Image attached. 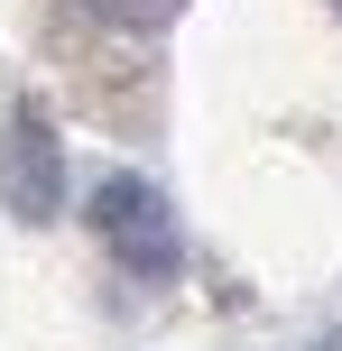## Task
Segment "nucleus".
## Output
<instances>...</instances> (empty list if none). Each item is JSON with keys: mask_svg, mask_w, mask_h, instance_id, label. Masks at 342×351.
Instances as JSON below:
<instances>
[{"mask_svg": "<svg viewBox=\"0 0 342 351\" xmlns=\"http://www.w3.org/2000/svg\"><path fill=\"white\" fill-rule=\"evenodd\" d=\"M93 241L111 250V259L130 268V278H176L185 268V231H176V204H167L158 185H148V176H130V167H111L102 185H93Z\"/></svg>", "mask_w": 342, "mask_h": 351, "instance_id": "1", "label": "nucleus"}, {"mask_svg": "<svg viewBox=\"0 0 342 351\" xmlns=\"http://www.w3.org/2000/svg\"><path fill=\"white\" fill-rule=\"evenodd\" d=\"M0 213L10 222H56L65 213V139L37 102L0 121Z\"/></svg>", "mask_w": 342, "mask_h": 351, "instance_id": "2", "label": "nucleus"}, {"mask_svg": "<svg viewBox=\"0 0 342 351\" xmlns=\"http://www.w3.org/2000/svg\"><path fill=\"white\" fill-rule=\"evenodd\" d=\"M84 10H102V19H121V28H167V19H176L185 0H84Z\"/></svg>", "mask_w": 342, "mask_h": 351, "instance_id": "3", "label": "nucleus"}, {"mask_svg": "<svg viewBox=\"0 0 342 351\" xmlns=\"http://www.w3.org/2000/svg\"><path fill=\"white\" fill-rule=\"evenodd\" d=\"M306 351H342V333H315V342H306Z\"/></svg>", "mask_w": 342, "mask_h": 351, "instance_id": "4", "label": "nucleus"}, {"mask_svg": "<svg viewBox=\"0 0 342 351\" xmlns=\"http://www.w3.org/2000/svg\"><path fill=\"white\" fill-rule=\"evenodd\" d=\"M333 10H342V0H333Z\"/></svg>", "mask_w": 342, "mask_h": 351, "instance_id": "5", "label": "nucleus"}]
</instances>
